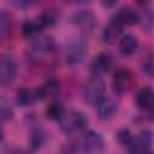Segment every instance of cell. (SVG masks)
Listing matches in <instances>:
<instances>
[{"label":"cell","mask_w":154,"mask_h":154,"mask_svg":"<svg viewBox=\"0 0 154 154\" xmlns=\"http://www.w3.org/2000/svg\"><path fill=\"white\" fill-rule=\"evenodd\" d=\"M153 70H154V63H153V55H148L147 59H144V61L142 63V72L152 78L153 76Z\"/></svg>","instance_id":"cell-23"},{"label":"cell","mask_w":154,"mask_h":154,"mask_svg":"<svg viewBox=\"0 0 154 154\" xmlns=\"http://www.w3.org/2000/svg\"><path fill=\"white\" fill-rule=\"evenodd\" d=\"M118 141H119V143L122 146L128 148L132 143V141H134V135L130 132L129 129H122L118 132Z\"/></svg>","instance_id":"cell-22"},{"label":"cell","mask_w":154,"mask_h":154,"mask_svg":"<svg viewBox=\"0 0 154 154\" xmlns=\"http://www.w3.org/2000/svg\"><path fill=\"white\" fill-rule=\"evenodd\" d=\"M72 1H75V2H83V1H87V0H72Z\"/></svg>","instance_id":"cell-26"},{"label":"cell","mask_w":154,"mask_h":154,"mask_svg":"<svg viewBox=\"0 0 154 154\" xmlns=\"http://www.w3.org/2000/svg\"><path fill=\"white\" fill-rule=\"evenodd\" d=\"M119 47H120V51H122L123 54L131 55L138 48V40H137L136 36H134L131 34L123 35L119 38Z\"/></svg>","instance_id":"cell-16"},{"label":"cell","mask_w":154,"mask_h":154,"mask_svg":"<svg viewBox=\"0 0 154 154\" xmlns=\"http://www.w3.org/2000/svg\"><path fill=\"white\" fill-rule=\"evenodd\" d=\"M136 100H137V105L141 108L152 112V109H153V102H154V94H153V90L149 87L142 88L138 91Z\"/></svg>","instance_id":"cell-17"},{"label":"cell","mask_w":154,"mask_h":154,"mask_svg":"<svg viewBox=\"0 0 154 154\" xmlns=\"http://www.w3.org/2000/svg\"><path fill=\"white\" fill-rule=\"evenodd\" d=\"M37 100H40L38 91L37 89H32V88H22L17 91L16 95V101L20 107L30 106Z\"/></svg>","instance_id":"cell-14"},{"label":"cell","mask_w":154,"mask_h":154,"mask_svg":"<svg viewBox=\"0 0 154 154\" xmlns=\"http://www.w3.org/2000/svg\"><path fill=\"white\" fill-rule=\"evenodd\" d=\"M45 113L49 120H60L65 113V109L60 102H52L46 107Z\"/></svg>","instance_id":"cell-20"},{"label":"cell","mask_w":154,"mask_h":154,"mask_svg":"<svg viewBox=\"0 0 154 154\" xmlns=\"http://www.w3.org/2000/svg\"><path fill=\"white\" fill-rule=\"evenodd\" d=\"M46 131L41 128V126H36L31 130V135H30V146L32 149H40L45 142H46Z\"/></svg>","instance_id":"cell-18"},{"label":"cell","mask_w":154,"mask_h":154,"mask_svg":"<svg viewBox=\"0 0 154 154\" xmlns=\"http://www.w3.org/2000/svg\"><path fill=\"white\" fill-rule=\"evenodd\" d=\"M111 67H112V57L108 53L97 54L90 64V70L93 76H101L108 72Z\"/></svg>","instance_id":"cell-11"},{"label":"cell","mask_w":154,"mask_h":154,"mask_svg":"<svg viewBox=\"0 0 154 154\" xmlns=\"http://www.w3.org/2000/svg\"><path fill=\"white\" fill-rule=\"evenodd\" d=\"M11 26V17L7 12L5 11H0V40H2Z\"/></svg>","instance_id":"cell-21"},{"label":"cell","mask_w":154,"mask_h":154,"mask_svg":"<svg viewBox=\"0 0 154 154\" xmlns=\"http://www.w3.org/2000/svg\"><path fill=\"white\" fill-rule=\"evenodd\" d=\"M116 18H117L123 25H129V26H132V25H135V24H137V23L140 22V16H138V13H137L134 8H131V7H129V6L123 7V8L117 13Z\"/></svg>","instance_id":"cell-15"},{"label":"cell","mask_w":154,"mask_h":154,"mask_svg":"<svg viewBox=\"0 0 154 154\" xmlns=\"http://www.w3.org/2000/svg\"><path fill=\"white\" fill-rule=\"evenodd\" d=\"M103 149H105L103 137L99 132L93 130L87 131L73 148V150L89 152V153H101L103 152Z\"/></svg>","instance_id":"cell-4"},{"label":"cell","mask_w":154,"mask_h":154,"mask_svg":"<svg viewBox=\"0 0 154 154\" xmlns=\"http://www.w3.org/2000/svg\"><path fill=\"white\" fill-rule=\"evenodd\" d=\"M0 116L6 117V118H10L12 116V109H11L10 105L2 99H0Z\"/></svg>","instance_id":"cell-24"},{"label":"cell","mask_w":154,"mask_h":154,"mask_svg":"<svg viewBox=\"0 0 154 154\" xmlns=\"http://www.w3.org/2000/svg\"><path fill=\"white\" fill-rule=\"evenodd\" d=\"M105 90L106 87L101 76H93L83 88V99L88 105L96 106V103L105 96Z\"/></svg>","instance_id":"cell-3"},{"label":"cell","mask_w":154,"mask_h":154,"mask_svg":"<svg viewBox=\"0 0 154 154\" xmlns=\"http://www.w3.org/2000/svg\"><path fill=\"white\" fill-rule=\"evenodd\" d=\"M37 91H38L40 100L52 99V97H54V96H57L59 94V91H60V83L55 78H48L37 89Z\"/></svg>","instance_id":"cell-13"},{"label":"cell","mask_w":154,"mask_h":154,"mask_svg":"<svg viewBox=\"0 0 154 154\" xmlns=\"http://www.w3.org/2000/svg\"><path fill=\"white\" fill-rule=\"evenodd\" d=\"M53 51H54L53 38L48 35H40V36H35L34 41L31 42L28 49V53L30 59L35 61H40L49 57Z\"/></svg>","instance_id":"cell-1"},{"label":"cell","mask_w":154,"mask_h":154,"mask_svg":"<svg viewBox=\"0 0 154 154\" xmlns=\"http://www.w3.org/2000/svg\"><path fill=\"white\" fill-rule=\"evenodd\" d=\"M130 82H131V73H130V71L126 70V69H118L114 72L113 81H112L113 91L117 95L124 94L128 90V88L130 85Z\"/></svg>","instance_id":"cell-10"},{"label":"cell","mask_w":154,"mask_h":154,"mask_svg":"<svg viewBox=\"0 0 154 154\" xmlns=\"http://www.w3.org/2000/svg\"><path fill=\"white\" fill-rule=\"evenodd\" d=\"M152 142H153L152 131L144 129V130H142L136 137L134 136L132 143H131L126 149H128V152H130V153H136V154L149 153V152H150V148H152Z\"/></svg>","instance_id":"cell-6"},{"label":"cell","mask_w":154,"mask_h":154,"mask_svg":"<svg viewBox=\"0 0 154 154\" xmlns=\"http://www.w3.org/2000/svg\"><path fill=\"white\" fill-rule=\"evenodd\" d=\"M59 122H60V129L66 135L79 132L87 123L84 116L78 111H70L67 113H64V116L60 118Z\"/></svg>","instance_id":"cell-5"},{"label":"cell","mask_w":154,"mask_h":154,"mask_svg":"<svg viewBox=\"0 0 154 154\" xmlns=\"http://www.w3.org/2000/svg\"><path fill=\"white\" fill-rule=\"evenodd\" d=\"M118 2H119V0H101V4H102L105 7H107V8L114 7Z\"/></svg>","instance_id":"cell-25"},{"label":"cell","mask_w":154,"mask_h":154,"mask_svg":"<svg viewBox=\"0 0 154 154\" xmlns=\"http://www.w3.org/2000/svg\"><path fill=\"white\" fill-rule=\"evenodd\" d=\"M17 75L16 61L7 55L0 57V85L10 84Z\"/></svg>","instance_id":"cell-7"},{"label":"cell","mask_w":154,"mask_h":154,"mask_svg":"<svg viewBox=\"0 0 154 154\" xmlns=\"http://www.w3.org/2000/svg\"><path fill=\"white\" fill-rule=\"evenodd\" d=\"M96 108H97V114L99 118L102 120H107L109 118H112L114 116V113L118 109V103L112 97H106L103 96L97 103H96Z\"/></svg>","instance_id":"cell-12"},{"label":"cell","mask_w":154,"mask_h":154,"mask_svg":"<svg viewBox=\"0 0 154 154\" xmlns=\"http://www.w3.org/2000/svg\"><path fill=\"white\" fill-rule=\"evenodd\" d=\"M72 22L76 26H78L82 31L91 32L96 26V17L91 11L83 10L78 11L72 16Z\"/></svg>","instance_id":"cell-8"},{"label":"cell","mask_w":154,"mask_h":154,"mask_svg":"<svg viewBox=\"0 0 154 154\" xmlns=\"http://www.w3.org/2000/svg\"><path fill=\"white\" fill-rule=\"evenodd\" d=\"M42 29H43V25L41 24V22L37 18L35 20H26L22 25V31H23V35L25 37H34Z\"/></svg>","instance_id":"cell-19"},{"label":"cell","mask_w":154,"mask_h":154,"mask_svg":"<svg viewBox=\"0 0 154 154\" xmlns=\"http://www.w3.org/2000/svg\"><path fill=\"white\" fill-rule=\"evenodd\" d=\"M0 138H1V130H0Z\"/></svg>","instance_id":"cell-27"},{"label":"cell","mask_w":154,"mask_h":154,"mask_svg":"<svg viewBox=\"0 0 154 154\" xmlns=\"http://www.w3.org/2000/svg\"><path fill=\"white\" fill-rule=\"evenodd\" d=\"M122 32H123V24L114 17L103 28L102 40L107 45H114L122 37Z\"/></svg>","instance_id":"cell-9"},{"label":"cell","mask_w":154,"mask_h":154,"mask_svg":"<svg viewBox=\"0 0 154 154\" xmlns=\"http://www.w3.org/2000/svg\"><path fill=\"white\" fill-rule=\"evenodd\" d=\"M87 54V42L82 37H75L66 43L65 47V61L70 66L78 65L83 61Z\"/></svg>","instance_id":"cell-2"}]
</instances>
